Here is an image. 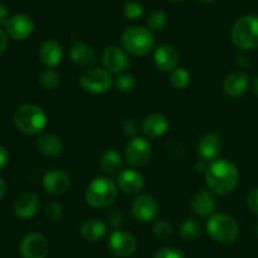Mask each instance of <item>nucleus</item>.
<instances>
[{
  "label": "nucleus",
  "instance_id": "nucleus-40",
  "mask_svg": "<svg viewBox=\"0 0 258 258\" xmlns=\"http://www.w3.org/2000/svg\"><path fill=\"white\" fill-rule=\"evenodd\" d=\"M9 163V154H8L7 149L0 146V170L5 168Z\"/></svg>",
  "mask_w": 258,
  "mask_h": 258
},
{
  "label": "nucleus",
  "instance_id": "nucleus-8",
  "mask_svg": "<svg viewBox=\"0 0 258 258\" xmlns=\"http://www.w3.org/2000/svg\"><path fill=\"white\" fill-rule=\"evenodd\" d=\"M153 154V145L145 138L135 136L126 146L125 160L133 169H140L150 161Z\"/></svg>",
  "mask_w": 258,
  "mask_h": 258
},
{
  "label": "nucleus",
  "instance_id": "nucleus-34",
  "mask_svg": "<svg viewBox=\"0 0 258 258\" xmlns=\"http://www.w3.org/2000/svg\"><path fill=\"white\" fill-rule=\"evenodd\" d=\"M153 232L155 234L156 238L159 239H166L171 236L173 231H171L170 223H168L164 219H160V221H156L155 224L153 227Z\"/></svg>",
  "mask_w": 258,
  "mask_h": 258
},
{
  "label": "nucleus",
  "instance_id": "nucleus-32",
  "mask_svg": "<svg viewBox=\"0 0 258 258\" xmlns=\"http://www.w3.org/2000/svg\"><path fill=\"white\" fill-rule=\"evenodd\" d=\"M44 212L47 218L52 222H60L64 216V209H63L62 204L57 203V202H49L45 206Z\"/></svg>",
  "mask_w": 258,
  "mask_h": 258
},
{
  "label": "nucleus",
  "instance_id": "nucleus-28",
  "mask_svg": "<svg viewBox=\"0 0 258 258\" xmlns=\"http://www.w3.org/2000/svg\"><path fill=\"white\" fill-rule=\"evenodd\" d=\"M179 233L185 241H194L202 233V227L196 219H185L179 227Z\"/></svg>",
  "mask_w": 258,
  "mask_h": 258
},
{
  "label": "nucleus",
  "instance_id": "nucleus-36",
  "mask_svg": "<svg viewBox=\"0 0 258 258\" xmlns=\"http://www.w3.org/2000/svg\"><path fill=\"white\" fill-rule=\"evenodd\" d=\"M107 218L108 223H110L113 228H118V227L123 223V221H125V216H123L122 212L118 211V209L111 211L110 213L107 214Z\"/></svg>",
  "mask_w": 258,
  "mask_h": 258
},
{
  "label": "nucleus",
  "instance_id": "nucleus-44",
  "mask_svg": "<svg viewBox=\"0 0 258 258\" xmlns=\"http://www.w3.org/2000/svg\"><path fill=\"white\" fill-rule=\"evenodd\" d=\"M253 92L258 96V76L256 77V80L253 81Z\"/></svg>",
  "mask_w": 258,
  "mask_h": 258
},
{
  "label": "nucleus",
  "instance_id": "nucleus-26",
  "mask_svg": "<svg viewBox=\"0 0 258 258\" xmlns=\"http://www.w3.org/2000/svg\"><path fill=\"white\" fill-rule=\"evenodd\" d=\"M100 165L102 170L107 174H117L122 170V156L115 149H108L102 154L100 160Z\"/></svg>",
  "mask_w": 258,
  "mask_h": 258
},
{
  "label": "nucleus",
  "instance_id": "nucleus-45",
  "mask_svg": "<svg viewBox=\"0 0 258 258\" xmlns=\"http://www.w3.org/2000/svg\"><path fill=\"white\" fill-rule=\"evenodd\" d=\"M199 2H202V3H212V2H214V0H199Z\"/></svg>",
  "mask_w": 258,
  "mask_h": 258
},
{
  "label": "nucleus",
  "instance_id": "nucleus-24",
  "mask_svg": "<svg viewBox=\"0 0 258 258\" xmlns=\"http://www.w3.org/2000/svg\"><path fill=\"white\" fill-rule=\"evenodd\" d=\"M107 233V226L97 218L87 219L80 227V236L90 243L101 241Z\"/></svg>",
  "mask_w": 258,
  "mask_h": 258
},
{
  "label": "nucleus",
  "instance_id": "nucleus-39",
  "mask_svg": "<svg viewBox=\"0 0 258 258\" xmlns=\"http://www.w3.org/2000/svg\"><path fill=\"white\" fill-rule=\"evenodd\" d=\"M9 19V12H8L7 5L0 3V27H2V25H7Z\"/></svg>",
  "mask_w": 258,
  "mask_h": 258
},
{
  "label": "nucleus",
  "instance_id": "nucleus-21",
  "mask_svg": "<svg viewBox=\"0 0 258 258\" xmlns=\"http://www.w3.org/2000/svg\"><path fill=\"white\" fill-rule=\"evenodd\" d=\"M222 151V141L217 134L207 133L199 140L198 155L203 161H214Z\"/></svg>",
  "mask_w": 258,
  "mask_h": 258
},
{
  "label": "nucleus",
  "instance_id": "nucleus-18",
  "mask_svg": "<svg viewBox=\"0 0 258 258\" xmlns=\"http://www.w3.org/2000/svg\"><path fill=\"white\" fill-rule=\"evenodd\" d=\"M40 207V199L34 193H24L15 201L14 213L18 218L27 221L38 213Z\"/></svg>",
  "mask_w": 258,
  "mask_h": 258
},
{
  "label": "nucleus",
  "instance_id": "nucleus-3",
  "mask_svg": "<svg viewBox=\"0 0 258 258\" xmlns=\"http://www.w3.org/2000/svg\"><path fill=\"white\" fill-rule=\"evenodd\" d=\"M117 198V184L107 176H97L86 188V203L92 208H107Z\"/></svg>",
  "mask_w": 258,
  "mask_h": 258
},
{
  "label": "nucleus",
  "instance_id": "nucleus-13",
  "mask_svg": "<svg viewBox=\"0 0 258 258\" xmlns=\"http://www.w3.org/2000/svg\"><path fill=\"white\" fill-rule=\"evenodd\" d=\"M43 188L52 196H62L71 188V176L66 171L53 169L43 176Z\"/></svg>",
  "mask_w": 258,
  "mask_h": 258
},
{
  "label": "nucleus",
  "instance_id": "nucleus-1",
  "mask_svg": "<svg viewBox=\"0 0 258 258\" xmlns=\"http://www.w3.org/2000/svg\"><path fill=\"white\" fill-rule=\"evenodd\" d=\"M239 180V171L232 161L217 159L207 166L206 183L212 193L227 196L236 189Z\"/></svg>",
  "mask_w": 258,
  "mask_h": 258
},
{
  "label": "nucleus",
  "instance_id": "nucleus-27",
  "mask_svg": "<svg viewBox=\"0 0 258 258\" xmlns=\"http://www.w3.org/2000/svg\"><path fill=\"white\" fill-rule=\"evenodd\" d=\"M38 82L45 91H53L59 86L60 76L54 68H47V70L40 72Z\"/></svg>",
  "mask_w": 258,
  "mask_h": 258
},
{
  "label": "nucleus",
  "instance_id": "nucleus-7",
  "mask_svg": "<svg viewBox=\"0 0 258 258\" xmlns=\"http://www.w3.org/2000/svg\"><path fill=\"white\" fill-rule=\"evenodd\" d=\"M80 85L87 92L102 95L110 91L112 86V77L106 68L92 67L81 73Z\"/></svg>",
  "mask_w": 258,
  "mask_h": 258
},
{
  "label": "nucleus",
  "instance_id": "nucleus-35",
  "mask_svg": "<svg viewBox=\"0 0 258 258\" xmlns=\"http://www.w3.org/2000/svg\"><path fill=\"white\" fill-rule=\"evenodd\" d=\"M154 258H185V254L181 249L174 247H165L155 253Z\"/></svg>",
  "mask_w": 258,
  "mask_h": 258
},
{
  "label": "nucleus",
  "instance_id": "nucleus-12",
  "mask_svg": "<svg viewBox=\"0 0 258 258\" xmlns=\"http://www.w3.org/2000/svg\"><path fill=\"white\" fill-rule=\"evenodd\" d=\"M103 67L110 73H122L130 67V59L127 54L117 45H110L105 48L102 53Z\"/></svg>",
  "mask_w": 258,
  "mask_h": 258
},
{
  "label": "nucleus",
  "instance_id": "nucleus-20",
  "mask_svg": "<svg viewBox=\"0 0 258 258\" xmlns=\"http://www.w3.org/2000/svg\"><path fill=\"white\" fill-rule=\"evenodd\" d=\"M154 62L155 66L163 72H173L178 68L179 54L175 48L169 44L159 45L154 53Z\"/></svg>",
  "mask_w": 258,
  "mask_h": 258
},
{
  "label": "nucleus",
  "instance_id": "nucleus-9",
  "mask_svg": "<svg viewBox=\"0 0 258 258\" xmlns=\"http://www.w3.org/2000/svg\"><path fill=\"white\" fill-rule=\"evenodd\" d=\"M107 247L116 257L126 258L133 256L138 248V241L131 233L121 229H116L110 234L107 241Z\"/></svg>",
  "mask_w": 258,
  "mask_h": 258
},
{
  "label": "nucleus",
  "instance_id": "nucleus-2",
  "mask_svg": "<svg viewBox=\"0 0 258 258\" xmlns=\"http://www.w3.org/2000/svg\"><path fill=\"white\" fill-rule=\"evenodd\" d=\"M15 126L20 133L28 136H37L45 130L48 117L45 111L40 106L27 103L18 107L14 112Z\"/></svg>",
  "mask_w": 258,
  "mask_h": 258
},
{
  "label": "nucleus",
  "instance_id": "nucleus-16",
  "mask_svg": "<svg viewBox=\"0 0 258 258\" xmlns=\"http://www.w3.org/2000/svg\"><path fill=\"white\" fill-rule=\"evenodd\" d=\"M249 86V77L242 71L232 72L224 78L223 91L228 97L238 98L247 92Z\"/></svg>",
  "mask_w": 258,
  "mask_h": 258
},
{
  "label": "nucleus",
  "instance_id": "nucleus-10",
  "mask_svg": "<svg viewBox=\"0 0 258 258\" xmlns=\"http://www.w3.org/2000/svg\"><path fill=\"white\" fill-rule=\"evenodd\" d=\"M19 249L23 258H45L49 251V243L42 233L30 232L23 237Z\"/></svg>",
  "mask_w": 258,
  "mask_h": 258
},
{
  "label": "nucleus",
  "instance_id": "nucleus-33",
  "mask_svg": "<svg viewBox=\"0 0 258 258\" xmlns=\"http://www.w3.org/2000/svg\"><path fill=\"white\" fill-rule=\"evenodd\" d=\"M123 14L127 19H139L144 15V8L138 2H127L123 7Z\"/></svg>",
  "mask_w": 258,
  "mask_h": 258
},
{
  "label": "nucleus",
  "instance_id": "nucleus-46",
  "mask_svg": "<svg viewBox=\"0 0 258 258\" xmlns=\"http://www.w3.org/2000/svg\"><path fill=\"white\" fill-rule=\"evenodd\" d=\"M256 234H257V237H258V223H257V226H256Z\"/></svg>",
  "mask_w": 258,
  "mask_h": 258
},
{
  "label": "nucleus",
  "instance_id": "nucleus-38",
  "mask_svg": "<svg viewBox=\"0 0 258 258\" xmlns=\"http://www.w3.org/2000/svg\"><path fill=\"white\" fill-rule=\"evenodd\" d=\"M247 207L252 213L258 214V188L252 189L247 196Z\"/></svg>",
  "mask_w": 258,
  "mask_h": 258
},
{
  "label": "nucleus",
  "instance_id": "nucleus-23",
  "mask_svg": "<svg viewBox=\"0 0 258 258\" xmlns=\"http://www.w3.org/2000/svg\"><path fill=\"white\" fill-rule=\"evenodd\" d=\"M70 57L75 64L82 67H91L97 62V54L95 50L81 40L73 43L70 50Z\"/></svg>",
  "mask_w": 258,
  "mask_h": 258
},
{
  "label": "nucleus",
  "instance_id": "nucleus-19",
  "mask_svg": "<svg viewBox=\"0 0 258 258\" xmlns=\"http://www.w3.org/2000/svg\"><path fill=\"white\" fill-rule=\"evenodd\" d=\"M64 50L62 44L54 39L45 40L39 49V59L40 62L48 68H55L62 63Z\"/></svg>",
  "mask_w": 258,
  "mask_h": 258
},
{
  "label": "nucleus",
  "instance_id": "nucleus-14",
  "mask_svg": "<svg viewBox=\"0 0 258 258\" xmlns=\"http://www.w3.org/2000/svg\"><path fill=\"white\" fill-rule=\"evenodd\" d=\"M7 33L12 39L25 40L34 32V22L27 14H17L12 17L5 25Z\"/></svg>",
  "mask_w": 258,
  "mask_h": 258
},
{
  "label": "nucleus",
  "instance_id": "nucleus-22",
  "mask_svg": "<svg viewBox=\"0 0 258 258\" xmlns=\"http://www.w3.org/2000/svg\"><path fill=\"white\" fill-rule=\"evenodd\" d=\"M141 127L148 138L158 139L168 133L169 120L163 113H151L144 118Z\"/></svg>",
  "mask_w": 258,
  "mask_h": 258
},
{
  "label": "nucleus",
  "instance_id": "nucleus-17",
  "mask_svg": "<svg viewBox=\"0 0 258 258\" xmlns=\"http://www.w3.org/2000/svg\"><path fill=\"white\" fill-rule=\"evenodd\" d=\"M191 209L199 217H212L216 211L217 202L213 193L208 189H201L193 196L190 202Z\"/></svg>",
  "mask_w": 258,
  "mask_h": 258
},
{
  "label": "nucleus",
  "instance_id": "nucleus-11",
  "mask_svg": "<svg viewBox=\"0 0 258 258\" xmlns=\"http://www.w3.org/2000/svg\"><path fill=\"white\" fill-rule=\"evenodd\" d=\"M131 212L134 218L140 223H149L158 216L159 207L154 197L149 194H140L131 203Z\"/></svg>",
  "mask_w": 258,
  "mask_h": 258
},
{
  "label": "nucleus",
  "instance_id": "nucleus-4",
  "mask_svg": "<svg viewBox=\"0 0 258 258\" xmlns=\"http://www.w3.org/2000/svg\"><path fill=\"white\" fill-rule=\"evenodd\" d=\"M207 233L218 243L231 244L238 238L239 226L228 214H213L207 222Z\"/></svg>",
  "mask_w": 258,
  "mask_h": 258
},
{
  "label": "nucleus",
  "instance_id": "nucleus-31",
  "mask_svg": "<svg viewBox=\"0 0 258 258\" xmlns=\"http://www.w3.org/2000/svg\"><path fill=\"white\" fill-rule=\"evenodd\" d=\"M115 86L122 93L133 92L136 87V78L130 73H121L115 80Z\"/></svg>",
  "mask_w": 258,
  "mask_h": 258
},
{
  "label": "nucleus",
  "instance_id": "nucleus-15",
  "mask_svg": "<svg viewBox=\"0 0 258 258\" xmlns=\"http://www.w3.org/2000/svg\"><path fill=\"white\" fill-rule=\"evenodd\" d=\"M116 184L122 193L134 196L143 190L145 186V179H144L143 174L139 171L134 170V169H126V170L120 171Z\"/></svg>",
  "mask_w": 258,
  "mask_h": 258
},
{
  "label": "nucleus",
  "instance_id": "nucleus-43",
  "mask_svg": "<svg viewBox=\"0 0 258 258\" xmlns=\"http://www.w3.org/2000/svg\"><path fill=\"white\" fill-rule=\"evenodd\" d=\"M196 169H197V173H204V174H206V171H207V166L204 165L203 163L197 164Z\"/></svg>",
  "mask_w": 258,
  "mask_h": 258
},
{
  "label": "nucleus",
  "instance_id": "nucleus-29",
  "mask_svg": "<svg viewBox=\"0 0 258 258\" xmlns=\"http://www.w3.org/2000/svg\"><path fill=\"white\" fill-rule=\"evenodd\" d=\"M170 83L176 90H184L190 83V73L183 67H178L170 72Z\"/></svg>",
  "mask_w": 258,
  "mask_h": 258
},
{
  "label": "nucleus",
  "instance_id": "nucleus-5",
  "mask_svg": "<svg viewBox=\"0 0 258 258\" xmlns=\"http://www.w3.org/2000/svg\"><path fill=\"white\" fill-rule=\"evenodd\" d=\"M154 34L145 27H130L121 35L123 49L135 57H144L154 47Z\"/></svg>",
  "mask_w": 258,
  "mask_h": 258
},
{
  "label": "nucleus",
  "instance_id": "nucleus-37",
  "mask_svg": "<svg viewBox=\"0 0 258 258\" xmlns=\"http://www.w3.org/2000/svg\"><path fill=\"white\" fill-rule=\"evenodd\" d=\"M122 130L126 135L134 136L135 138L136 134L139 131V123L135 118H126L122 122Z\"/></svg>",
  "mask_w": 258,
  "mask_h": 258
},
{
  "label": "nucleus",
  "instance_id": "nucleus-30",
  "mask_svg": "<svg viewBox=\"0 0 258 258\" xmlns=\"http://www.w3.org/2000/svg\"><path fill=\"white\" fill-rule=\"evenodd\" d=\"M148 25L149 29L155 30H163L164 28L168 25V15L163 12V10H154L148 18Z\"/></svg>",
  "mask_w": 258,
  "mask_h": 258
},
{
  "label": "nucleus",
  "instance_id": "nucleus-42",
  "mask_svg": "<svg viewBox=\"0 0 258 258\" xmlns=\"http://www.w3.org/2000/svg\"><path fill=\"white\" fill-rule=\"evenodd\" d=\"M5 193H7V183H5L4 179L0 176V199L5 196Z\"/></svg>",
  "mask_w": 258,
  "mask_h": 258
},
{
  "label": "nucleus",
  "instance_id": "nucleus-6",
  "mask_svg": "<svg viewBox=\"0 0 258 258\" xmlns=\"http://www.w3.org/2000/svg\"><path fill=\"white\" fill-rule=\"evenodd\" d=\"M232 42L237 48L243 50L258 47V17L246 15L234 23L232 28Z\"/></svg>",
  "mask_w": 258,
  "mask_h": 258
},
{
  "label": "nucleus",
  "instance_id": "nucleus-25",
  "mask_svg": "<svg viewBox=\"0 0 258 258\" xmlns=\"http://www.w3.org/2000/svg\"><path fill=\"white\" fill-rule=\"evenodd\" d=\"M37 148L42 155L47 158H55L60 155L63 151V143L57 135L53 134H45L39 138L37 143Z\"/></svg>",
  "mask_w": 258,
  "mask_h": 258
},
{
  "label": "nucleus",
  "instance_id": "nucleus-47",
  "mask_svg": "<svg viewBox=\"0 0 258 258\" xmlns=\"http://www.w3.org/2000/svg\"><path fill=\"white\" fill-rule=\"evenodd\" d=\"M169 2H183V0H169Z\"/></svg>",
  "mask_w": 258,
  "mask_h": 258
},
{
  "label": "nucleus",
  "instance_id": "nucleus-41",
  "mask_svg": "<svg viewBox=\"0 0 258 258\" xmlns=\"http://www.w3.org/2000/svg\"><path fill=\"white\" fill-rule=\"evenodd\" d=\"M8 47V37L4 33V30L0 29V54L7 49Z\"/></svg>",
  "mask_w": 258,
  "mask_h": 258
}]
</instances>
